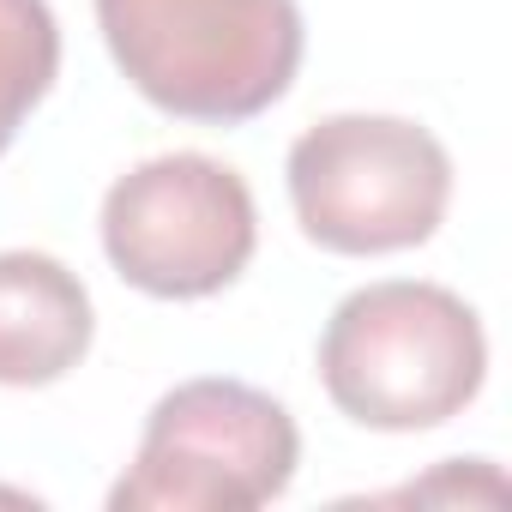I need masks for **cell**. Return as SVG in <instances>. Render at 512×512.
Masks as SVG:
<instances>
[{
  "label": "cell",
  "instance_id": "cell-3",
  "mask_svg": "<svg viewBox=\"0 0 512 512\" xmlns=\"http://www.w3.org/2000/svg\"><path fill=\"white\" fill-rule=\"evenodd\" d=\"M302 428L247 380H181L145 416L127 476L109 488L115 512H247L296 482Z\"/></svg>",
  "mask_w": 512,
  "mask_h": 512
},
{
  "label": "cell",
  "instance_id": "cell-2",
  "mask_svg": "<svg viewBox=\"0 0 512 512\" xmlns=\"http://www.w3.org/2000/svg\"><path fill=\"white\" fill-rule=\"evenodd\" d=\"M97 31L145 103L205 127L266 115L308 49L296 0H97Z\"/></svg>",
  "mask_w": 512,
  "mask_h": 512
},
{
  "label": "cell",
  "instance_id": "cell-6",
  "mask_svg": "<svg viewBox=\"0 0 512 512\" xmlns=\"http://www.w3.org/2000/svg\"><path fill=\"white\" fill-rule=\"evenodd\" d=\"M97 338L91 290L55 253L7 247L0 253V386L31 392L67 380Z\"/></svg>",
  "mask_w": 512,
  "mask_h": 512
},
{
  "label": "cell",
  "instance_id": "cell-4",
  "mask_svg": "<svg viewBox=\"0 0 512 512\" xmlns=\"http://www.w3.org/2000/svg\"><path fill=\"white\" fill-rule=\"evenodd\" d=\"M284 175L302 235L344 260L422 247L452 205L446 145L404 115H326L290 145Z\"/></svg>",
  "mask_w": 512,
  "mask_h": 512
},
{
  "label": "cell",
  "instance_id": "cell-1",
  "mask_svg": "<svg viewBox=\"0 0 512 512\" xmlns=\"http://www.w3.org/2000/svg\"><path fill=\"white\" fill-rule=\"evenodd\" d=\"M326 398L380 434H422L464 416L488 380V332L464 296L422 278L350 290L320 332Z\"/></svg>",
  "mask_w": 512,
  "mask_h": 512
},
{
  "label": "cell",
  "instance_id": "cell-7",
  "mask_svg": "<svg viewBox=\"0 0 512 512\" xmlns=\"http://www.w3.org/2000/svg\"><path fill=\"white\" fill-rule=\"evenodd\" d=\"M61 73V25L49 0H0V157Z\"/></svg>",
  "mask_w": 512,
  "mask_h": 512
},
{
  "label": "cell",
  "instance_id": "cell-5",
  "mask_svg": "<svg viewBox=\"0 0 512 512\" xmlns=\"http://www.w3.org/2000/svg\"><path fill=\"white\" fill-rule=\"evenodd\" d=\"M260 247L247 181L205 151H163L103 193V253L121 284L157 302L229 290Z\"/></svg>",
  "mask_w": 512,
  "mask_h": 512
}]
</instances>
